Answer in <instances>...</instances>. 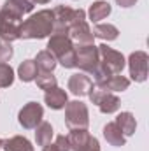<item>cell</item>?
Wrapping results in <instances>:
<instances>
[{"label":"cell","mask_w":149,"mask_h":151,"mask_svg":"<svg viewBox=\"0 0 149 151\" xmlns=\"http://www.w3.org/2000/svg\"><path fill=\"white\" fill-rule=\"evenodd\" d=\"M98 47V58H100V65L97 69V72L93 74V79H95V86H100L109 76H114V74H121L125 65H126V60L125 56L109 47L107 44H100L97 46Z\"/></svg>","instance_id":"1"},{"label":"cell","mask_w":149,"mask_h":151,"mask_svg":"<svg viewBox=\"0 0 149 151\" xmlns=\"http://www.w3.org/2000/svg\"><path fill=\"white\" fill-rule=\"evenodd\" d=\"M53 34V11L42 9L21 23V39H46Z\"/></svg>","instance_id":"2"},{"label":"cell","mask_w":149,"mask_h":151,"mask_svg":"<svg viewBox=\"0 0 149 151\" xmlns=\"http://www.w3.org/2000/svg\"><path fill=\"white\" fill-rule=\"evenodd\" d=\"M47 51L65 69L75 67V44L67 34H51L47 40Z\"/></svg>","instance_id":"3"},{"label":"cell","mask_w":149,"mask_h":151,"mask_svg":"<svg viewBox=\"0 0 149 151\" xmlns=\"http://www.w3.org/2000/svg\"><path fill=\"white\" fill-rule=\"evenodd\" d=\"M21 23L23 18L7 11V9H0V40L5 42H14L18 39H21L19 30H21Z\"/></svg>","instance_id":"4"},{"label":"cell","mask_w":149,"mask_h":151,"mask_svg":"<svg viewBox=\"0 0 149 151\" xmlns=\"http://www.w3.org/2000/svg\"><path fill=\"white\" fill-rule=\"evenodd\" d=\"M69 37L72 39L75 46H88V44H93L95 40V35L86 21V12L82 9H77V16H75L74 23L70 25L69 28Z\"/></svg>","instance_id":"5"},{"label":"cell","mask_w":149,"mask_h":151,"mask_svg":"<svg viewBox=\"0 0 149 151\" xmlns=\"http://www.w3.org/2000/svg\"><path fill=\"white\" fill-rule=\"evenodd\" d=\"M65 125L74 130V128H88L90 125V111L88 106L81 100L67 102L65 106Z\"/></svg>","instance_id":"6"},{"label":"cell","mask_w":149,"mask_h":151,"mask_svg":"<svg viewBox=\"0 0 149 151\" xmlns=\"http://www.w3.org/2000/svg\"><path fill=\"white\" fill-rule=\"evenodd\" d=\"M98 65H100V58H98V47L95 44L75 46V67H79L82 72L93 76Z\"/></svg>","instance_id":"7"},{"label":"cell","mask_w":149,"mask_h":151,"mask_svg":"<svg viewBox=\"0 0 149 151\" xmlns=\"http://www.w3.org/2000/svg\"><path fill=\"white\" fill-rule=\"evenodd\" d=\"M67 139H69L70 150L74 151H102L98 139L93 137L88 132V128H74V130H70Z\"/></svg>","instance_id":"8"},{"label":"cell","mask_w":149,"mask_h":151,"mask_svg":"<svg viewBox=\"0 0 149 151\" xmlns=\"http://www.w3.org/2000/svg\"><path fill=\"white\" fill-rule=\"evenodd\" d=\"M88 97H90L91 102L100 109V113H104V114L116 113V111L119 109V106H121V100H119L117 95H114L112 91H105V90H102V88H97V86L91 88V91H90Z\"/></svg>","instance_id":"9"},{"label":"cell","mask_w":149,"mask_h":151,"mask_svg":"<svg viewBox=\"0 0 149 151\" xmlns=\"http://www.w3.org/2000/svg\"><path fill=\"white\" fill-rule=\"evenodd\" d=\"M77 16V9L58 5L53 9V34H69L70 25Z\"/></svg>","instance_id":"10"},{"label":"cell","mask_w":149,"mask_h":151,"mask_svg":"<svg viewBox=\"0 0 149 151\" xmlns=\"http://www.w3.org/2000/svg\"><path fill=\"white\" fill-rule=\"evenodd\" d=\"M148 63H149V56L146 51H133L128 56L130 76L135 83H144L148 79Z\"/></svg>","instance_id":"11"},{"label":"cell","mask_w":149,"mask_h":151,"mask_svg":"<svg viewBox=\"0 0 149 151\" xmlns=\"http://www.w3.org/2000/svg\"><path fill=\"white\" fill-rule=\"evenodd\" d=\"M42 118H44V107L40 104H37V102H28L27 106L21 107V111L18 114L19 125L23 128H27V130L35 128L39 123L42 121Z\"/></svg>","instance_id":"12"},{"label":"cell","mask_w":149,"mask_h":151,"mask_svg":"<svg viewBox=\"0 0 149 151\" xmlns=\"http://www.w3.org/2000/svg\"><path fill=\"white\" fill-rule=\"evenodd\" d=\"M93 88V81L86 74H72L69 79V90L75 97H88Z\"/></svg>","instance_id":"13"},{"label":"cell","mask_w":149,"mask_h":151,"mask_svg":"<svg viewBox=\"0 0 149 151\" xmlns=\"http://www.w3.org/2000/svg\"><path fill=\"white\" fill-rule=\"evenodd\" d=\"M44 102L47 104L49 109H54V111H60V109H65L67 102H69V95L65 90L54 86L51 90H47L44 93Z\"/></svg>","instance_id":"14"},{"label":"cell","mask_w":149,"mask_h":151,"mask_svg":"<svg viewBox=\"0 0 149 151\" xmlns=\"http://www.w3.org/2000/svg\"><path fill=\"white\" fill-rule=\"evenodd\" d=\"M104 137H105V141L111 144V146H116V148H121V146H125L126 144V137L123 135V132L119 130V127L111 121V123H107L105 127H104Z\"/></svg>","instance_id":"15"},{"label":"cell","mask_w":149,"mask_h":151,"mask_svg":"<svg viewBox=\"0 0 149 151\" xmlns=\"http://www.w3.org/2000/svg\"><path fill=\"white\" fill-rule=\"evenodd\" d=\"M114 123L119 127V130L123 132V135H125V137L133 135V134H135V130H137V119H135V116H133V114L128 113V111L117 114V118H116V121H114Z\"/></svg>","instance_id":"16"},{"label":"cell","mask_w":149,"mask_h":151,"mask_svg":"<svg viewBox=\"0 0 149 151\" xmlns=\"http://www.w3.org/2000/svg\"><path fill=\"white\" fill-rule=\"evenodd\" d=\"M112 7L109 2H105V0H98V2H93L91 5H90V9H88V16H90V19L93 21V23H98V21H102V19H105L109 14H111Z\"/></svg>","instance_id":"17"},{"label":"cell","mask_w":149,"mask_h":151,"mask_svg":"<svg viewBox=\"0 0 149 151\" xmlns=\"http://www.w3.org/2000/svg\"><path fill=\"white\" fill-rule=\"evenodd\" d=\"M128 86H130V79H128V77L114 74V76H109V77H107L100 86H97V88H102V90H105V91H125V90H128Z\"/></svg>","instance_id":"18"},{"label":"cell","mask_w":149,"mask_h":151,"mask_svg":"<svg viewBox=\"0 0 149 151\" xmlns=\"http://www.w3.org/2000/svg\"><path fill=\"white\" fill-rule=\"evenodd\" d=\"M53 134H54V130H53L51 123H47V121H40L37 127H35V142H37V146L44 148V146L51 144Z\"/></svg>","instance_id":"19"},{"label":"cell","mask_w":149,"mask_h":151,"mask_svg":"<svg viewBox=\"0 0 149 151\" xmlns=\"http://www.w3.org/2000/svg\"><path fill=\"white\" fill-rule=\"evenodd\" d=\"M34 62H35V65H37L39 72H53V70H54V67L58 65L56 58H54V56H53L47 49L39 51V53H37V58H35Z\"/></svg>","instance_id":"20"},{"label":"cell","mask_w":149,"mask_h":151,"mask_svg":"<svg viewBox=\"0 0 149 151\" xmlns=\"http://www.w3.org/2000/svg\"><path fill=\"white\" fill-rule=\"evenodd\" d=\"M2 148L5 151H34L32 142L27 137H23V135H14V137L4 141Z\"/></svg>","instance_id":"21"},{"label":"cell","mask_w":149,"mask_h":151,"mask_svg":"<svg viewBox=\"0 0 149 151\" xmlns=\"http://www.w3.org/2000/svg\"><path fill=\"white\" fill-rule=\"evenodd\" d=\"M91 32H93L95 37L102 39V40H107V42L109 40H116L117 35H119V30L114 25H111V23H97Z\"/></svg>","instance_id":"22"},{"label":"cell","mask_w":149,"mask_h":151,"mask_svg":"<svg viewBox=\"0 0 149 151\" xmlns=\"http://www.w3.org/2000/svg\"><path fill=\"white\" fill-rule=\"evenodd\" d=\"M37 74H39V69H37V65H35L34 60H25V62H21L19 67H18V77H19L23 83H32V81H35Z\"/></svg>","instance_id":"23"},{"label":"cell","mask_w":149,"mask_h":151,"mask_svg":"<svg viewBox=\"0 0 149 151\" xmlns=\"http://www.w3.org/2000/svg\"><path fill=\"white\" fill-rule=\"evenodd\" d=\"M4 9H7V11H11V12H14V14L23 18L25 14L34 11V4L30 0H5Z\"/></svg>","instance_id":"24"},{"label":"cell","mask_w":149,"mask_h":151,"mask_svg":"<svg viewBox=\"0 0 149 151\" xmlns=\"http://www.w3.org/2000/svg\"><path fill=\"white\" fill-rule=\"evenodd\" d=\"M35 81H37V86L40 90H44V91H47V90L58 86V81H56V77L53 76V72H39L37 77H35Z\"/></svg>","instance_id":"25"},{"label":"cell","mask_w":149,"mask_h":151,"mask_svg":"<svg viewBox=\"0 0 149 151\" xmlns=\"http://www.w3.org/2000/svg\"><path fill=\"white\" fill-rule=\"evenodd\" d=\"M14 83V70L9 63H0V88H9Z\"/></svg>","instance_id":"26"},{"label":"cell","mask_w":149,"mask_h":151,"mask_svg":"<svg viewBox=\"0 0 149 151\" xmlns=\"http://www.w3.org/2000/svg\"><path fill=\"white\" fill-rule=\"evenodd\" d=\"M42 151H70V144H69V139L65 135H58L56 141L53 144H47L44 146Z\"/></svg>","instance_id":"27"},{"label":"cell","mask_w":149,"mask_h":151,"mask_svg":"<svg viewBox=\"0 0 149 151\" xmlns=\"http://www.w3.org/2000/svg\"><path fill=\"white\" fill-rule=\"evenodd\" d=\"M14 55V49L11 46V42L0 40V63H7Z\"/></svg>","instance_id":"28"},{"label":"cell","mask_w":149,"mask_h":151,"mask_svg":"<svg viewBox=\"0 0 149 151\" xmlns=\"http://www.w3.org/2000/svg\"><path fill=\"white\" fill-rule=\"evenodd\" d=\"M116 4L119 5V7H132V5H135L137 4V0H116Z\"/></svg>","instance_id":"29"},{"label":"cell","mask_w":149,"mask_h":151,"mask_svg":"<svg viewBox=\"0 0 149 151\" xmlns=\"http://www.w3.org/2000/svg\"><path fill=\"white\" fill-rule=\"evenodd\" d=\"M32 4H49L51 0H30Z\"/></svg>","instance_id":"30"},{"label":"cell","mask_w":149,"mask_h":151,"mask_svg":"<svg viewBox=\"0 0 149 151\" xmlns=\"http://www.w3.org/2000/svg\"><path fill=\"white\" fill-rule=\"evenodd\" d=\"M2 144H4V139H0V148H2Z\"/></svg>","instance_id":"31"}]
</instances>
